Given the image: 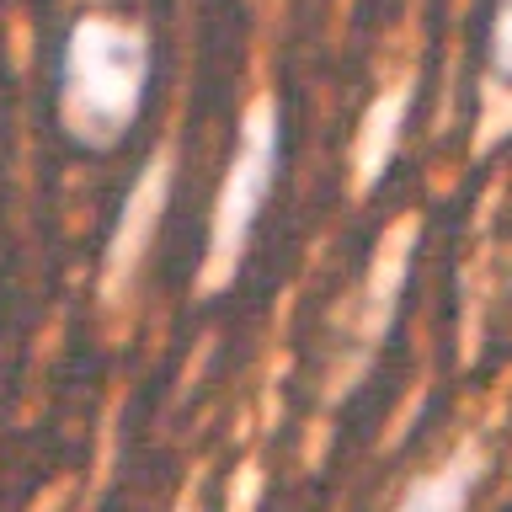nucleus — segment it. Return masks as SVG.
I'll return each mask as SVG.
<instances>
[{
	"mask_svg": "<svg viewBox=\"0 0 512 512\" xmlns=\"http://www.w3.org/2000/svg\"><path fill=\"white\" fill-rule=\"evenodd\" d=\"M166 198H171V160L155 155L150 166L139 171V182L128 187V198L118 208V224H112V235H107V294L123 288L144 267V256L155 246V230H160V214H166Z\"/></svg>",
	"mask_w": 512,
	"mask_h": 512,
	"instance_id": "7ed1b4c3",
	"label": "nucleus"
},
{
	"mask_svg": "<svg viewBox=\"0 0 512 512\" xmlns=\"http://www.w3.org/2000/svg\"><path fill=\"white\" fill-rule=\"evenodd\" d=\"M155 80V48L123 16H80L59 48V123L86 150H118Z\"/></svg>",
	"mask_w": 512,
	"mask_h": 512,
	"instance_id": "f257e3e1",
	"label": "nucleus"
},
{
	"mask_svg": "<svg viewBox=\"0 0 512 512\" xmlns=\"http://www.w3.org/2000/svg\"><path fill=\"white\" fill-rule=\"evenodd\" d=\"M411 80H395L390 91L374 96V107L363 112L358 123V139H352V182L358 192H368L384 176V166L395 160L400 150V134H406V118H411Z\"/></svg>",
	"mask_w": 512,
	"mask_h": 512,
	"instance_id": "39448f33",
	"label": "nucleus"
},
{
	"mask_svg": "<svg viewBox=\"0 0 512 512\" xmlns=\"http://www.w3.org/2000/svg\"><path fill=\"white\" fill-rule=\"evenodd\" d=\"M486 464H491L486 443H480V438H459L438 464H432V470H422L406 491L395 496L390 512H470L480 480H486Z\"/></svg>",
	"mask_w": 512,
	"mask_h": 512,
	"instance_id": "20e7f679",
	"label": "nucleus"
},
{
	"mask_svg": "<svg viewBox=\"0 0 512 512\" xmlns=\"http://www.w3.org/2000/svg\"><path fill=\"white\" fill-rule=\"evenodd\" d=\"M480 118H486V144L512 128V0H496L486 22V48H480Z\"/></svg>",
	"mask_w": 512,
	"mask_h": 512,
	"instance_id": "423d86ee",
	"label": "nucleus"
},
{
	"mask_svg": "<svg viewBox=\"0 0 512 512\" xmlns=\"http://www.w3.org/2000/svg\"><path fill=\"white\" fill-rule=\"evenodd\" d=\"M278 171H283V112H278V96H256V102L240 112L235 150L224 160V176H219V192H214L203 267H198V294H224V288L240 278L251 235L267 214L272 192H278Z\"/></svg>",
	"mask_w": 512,
	"mask_h": 512,
	"instance_id": "f03ea898",
	"label": "nucleus"
}]
</instances>
